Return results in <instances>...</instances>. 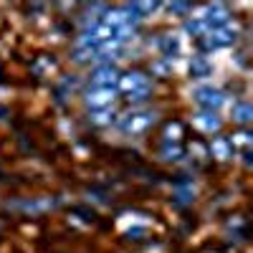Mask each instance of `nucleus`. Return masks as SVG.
I'll list each match as a JSON object with an SVG mask.
<instances>
[{"label":"nucleus","instance_id":"obj_1","mask_svg":"<svg viewBox=\"0 0 253 253\" xmlns=\"http://www.w3.org/2000/svg\"><path fill=\"white\" fill-rule=\"evenodd\" d=\"M155 114L152 112H129L122 122H119V126L124 132H142V129H147L150 124H155Z\"/></svg>","mask_w":253,"mask_h":253},{"label":"nucleus","instance_id":"obj_2","mask_svg":"<svg viewBox=\"0 0 253 253\" xmlns=\"http://www.w3.org/2000/svg\"><path fill=\"white\" fill-rule=\"evenodd\" d=\"M230 43H236V31H230V28H218V31H208L205 33V48L208 51L225 48Z\"/></svg>","mask_w":253,"mask_h":253},{"label":"nucleus","instance_id":"obj_3","mask_svg":"<svg viewBox=\"0 0 253 253\" xmlns=\"http://www.w3.org/2000/svg\"><path fill=\"white\" fill-rule=\"evenodd\" d=\"M195 99H198V104L205 109V112H213L215 114V109H220L223 104L228 101L220 91H215V89H198L195 91Z\"/></svg>","mask_w":253,"mask_h":253},{"label":"nucleus","instance_id":"obj_4","mask_svg":"<svg viewBox=\"0 0 253 253\" xmlns=\"http://www.w3.org/2000/svg\"><path fill=\"white\" fill-rule=\"evenodd\" d=\"M119 89L126 91V94H137V91H144L147 89V76L139 74V71H132V74H124L119 76Z\"/></svg>","mask_w":253,"mask_h":253},{"label":"nucleus","instance_id":"obj_5","mask_svg":"<svg viewBox=\"0 0 253 253\" xmlns=\"http://www.w3.org/2000/svg\"><path fill=\"white\" fill-rule=\"evenodd\" d=\"M119 81V74L114 66H101L94 71L91 76V84H94V89H114V84Z\"/></svg>","mask_w":253,"mask_h":253},{"label":"nucleus","instance_id":"obj_6","mask_svg":"<svg viewBox=\"0 0 253 253\" xmlns=\"http://www.w3.org/2000/svg\"><path fill=\"white\" fill-rule=\"evenodd\" d=\"M114 89H91L89 96H86V104L91 109H107L109 104L114 101Z\"/></svg>","mask_w":253,"mask_h":253},{"label":"nucleus","instance_id":"obj_7","mask_svg":"<svg viewBox=\"0 0 253 253\" xmlns=\"http://www.w3.org/2000/svg\"><path fill=\"white\" fill-rule=\"evenodd\" d=\"M193 122H195L198 129H200V132H205V134H213V132H218V129H220V119H218L213 112H200Z\"/></svg>","mask_w":253,"mask_h":253},{"label":"nucleus","instance_id":"obj_8","mask_svg":"<svg viewBox=\"0 0 253 253\" xmlns=\"http://www.w3.org/2000/svg\"><path fill=\"white\" fill-rule=\"evenodd\" d=\"M162 53H165L167 58L180 56V53H182V38H180V36H165V41H162Z\"/></svg>","mask_w":253,"mask_h":253},{"label":"nucleus","instance_id":"obj_9","mask_svg":"<svg viewBox=\"0 0 253 253\" xmlns=\"http://www.w3.org/2000/svg\"><path fill=\"white\" fill-rule=\"evenodd\" d=\"M190 74L198 76V79H205L213 74V63H210L208 58H193V63H190Z\"/></svg>","mask_w":253,"mask_h":253},{"label":"nucleus","instance_id":"obj_10","mask_svg":"<svg viewBox=\"0 0 253 253\" xmlns=\"http://www.w3.org/2000/svg\"><path fill=\"white\" fill-rule=\"evenodd\" d=\"M233 119L236 122H241V124H248L251 119H253V107L251 104H246V101H238V104H233Z\"/></svg>","mask_w":253,"mask_h":253},{"label":"nucleus","instance_id":"obj_11","mask_svg":"<svg viewBox=\"0 0 253 253\" xmlns=\"http://www.w3.org/2000/svg\"><path fill=\"white\" fill-rule=\"evenodd\" d=\"M210 152H213V157H218V160H228L230 157V142L223 139V137H215L213 142H210Z\"/></svg>","mask_w":253,"mask_h":253},{"label":"nucleus","instance_id":"obj_12","mask_svg":"<svg viewBox=\"0 0 253 253\" xmlns=\"http://www.w3.org/2000/svg\"><path fill=\"white\" fill-rule=\"evenodd\" d=\"M112 119H114V114H112L109 109H99V112L91 117V122H94V124H109Z\"/></svg>","mask_w":253,"mask_h":253},{"label":"nucleus","instance_id":"obj_13","mask_svg":"<svg viewBox=\"0 0 253 253\" xmlns=\"http://www.w3.org/2000/svg\"><path fill=\"white\" fill-rule=\"evenodd\" d=\"M162 157H165V160H180V157H182V150H180V147L165 144V147H162Z\"/></svg>","mask_w":253,"mask_h":253},{"label":"nucleus","instance_id":"obj_14","mask_svg":"<svg viewBox=\"0 0 253 253\" xmlns=\"http://www.w3.org/2000/svg\"><path fill=\"white\" fill-rule=\"evenodd\" d=\"M233 144H238V147H248V144H251V134H248V132L236 134V137H233V142H230V147H233Z\"/></svg>","mask_w":253,"mask_h":253},{"label":"nucleus","instance_id":"obj_15","mask_svg":"<svg viewBox=\"0 0 253 253\" xmlns=\"http://www.w3.org/2000/svg\"><path fill=\"white\" fill-rule=\"evenodd\" d=\"M180 132H182V126L175 122V124H170V126L165 129V137H167V139H177V137H180Z\"/></svg>","mask_w":253,"mask_h":253},{"label":"nucleus","instance_id":"obj_16","mask_svg":"<svg viewBox=\"0 0 253 253\" xmlns=\"http://www.w3.org/2000/svg\"><path fill=\"white\" fill-rule=\"evenodd\" d=\"M172 13H185V10H190V5L187 3H172V5H167Z\"/></svg>","mask_w":253,"mask_h":253}]
</instances>
